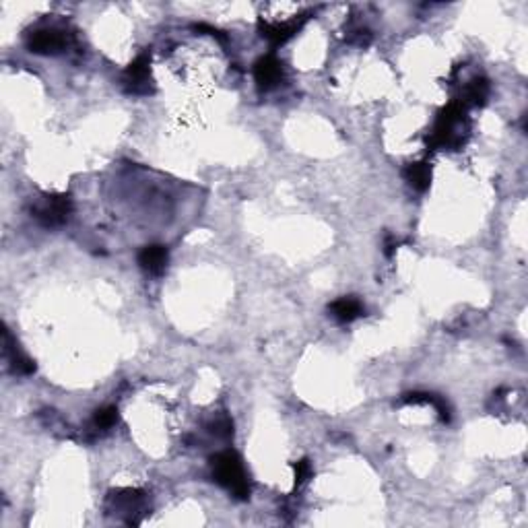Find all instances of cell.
<instances>
[{
  "label": "cell",
  "instance_id": "cell-13",
  "mask_svg": "<svg viewBox=\"0 0 528 528\" xmlns=\"http://www.w3.org/2000/svg\"><path fill=\"white\" fill-rule=\"evenodd\" d=\"M296 468V483L297 485H301V483H306L308 479H310V475H312V466L308 460H299L293 465Z\"/></svg>",
  "mask_w": 528,
  "mask_h": 528
},
{
  "label": "cell",
  "instance_id": "cell-2",
  "mask_svg": "<svg viewBox=\"0 0 528 528\" xmlns=\"http://www.w3.org/2000/svg\"><path fill=\"white\" fill-rule=\"evenodd\" d=\"M70 211H72V203H70V198L68 196H50V198H45V203L40 205V207H36V219L45 225V227H58V225H63L68 221V217H70Z\"/></svg>",
  "mask_w": 528,
  "mask_h": 528
},
{
  "label": "cell",
  "instance_id": "cell-10",
  "mask_svg": "<svg viewBox=\"0 0 528 528\" xmlns=\"http://www.w3.org/2000/svg\"><path fill=\"white\" fill-rule=\"evenodd\" d=\"M487 93H489V85H487V81L477 79V81H473V83L468 85V89H466V102H470V104H483Z\"/></svg>",
  "mask_w": 528,
  "mask_h": 528
},
{
  "label": "cell",
  "instance_id": "cell-12",
  "mask_svg": "<svg viewBox=\"0 0 528 528\" xmlns=\"http://www.w3.org/2000/svg\"><path fill=\"white\" fill-rule=\"evenodd\" d=\"M211 429V433H215L217 438H223V440H227V438H232L233 433V423L230 417H221V419H217V421H212L209 425Z\"/></svg>",
  "mask_w": 528,
  "mask_h": 528
},
{
  "label": "cell",
  "instance_id": "cell-14",
  "mask_svg": "<svg viewBox=\"0 0 528 528\" xmlns=\"http://www.w3.org/2000/svg\"><path fill=\"white\" fill-rule=\"evenodd\" d=\"M397 246H399V242H397L394 237H388V239H386V244H384V248H386L384 252H386V256H392L394 250H397Z\"/></svg>",
  "mask_w": 528,
  "mask_h": 528
},
{
  "label": "cell",
  "instance_id": "cell-8",
  "mask_svg": "<svg viewBox=\"0 0 528 528\" xmlns=\"http://www.w3.org/2000/svg\"><path fill=\"white\" fill-rule=\"evenodd\" d=\"M404 178L406 182L415 188V190H427L429 182H431V169L427 163H411L404 169Z\"/></svg>",
  "mask_w": 528,
  "mask_h": 528
},
{
  "label": "cell",
  "instance_id": "cell-9",
  "mask_svg": "<svg viewBox=\"0 0 528 528\" xmlns=\"http://www.w3.org/2000/svg\"><path fill=\"white\" fill-rule=\"evenodd\" d=\"M4 349H6V353L11 355V367H13V372H15V374L29 376V374H33V372H36V363L29 360V357H25L19 349H13V347L9 345V340H6V338H4Z\"/></svg>",
  "mask_w": 528,
  "mask_h": 528
},
{
  "label": "cell",
  "instance_id": "cell-3",
  "mask_svg": "<svg viewBox=\"0 0 528 528\" xmlns=\"http://www.w3.org/2000/svg\"><path fill=\"white\" fill-rule=\"evenodd\" d=\"M254 79L262 91H271L276 85L283 81V64L279 63V58L269 54L262 56L258 63L254 64Z\"/></svg>",
  "mask_w": 528,
  "mask_h": 528
},
{
  "label": "cell",
  "instance_id": "cell-11",
  "mask_svg": "<svg viewBox=\"0 0 528 528\" xmlns=\"http://www.w3.org/2000/svg\"><path fill=\"white\" fill-rule=\"evenodd\" d=\"M116 421H118V409L116 406H104L93 417L95 427H99V429H109V427L116 425Z\"/></svg>",
  "mask_w": 528,
  "mask_h": 528
},
{
  "label": "cell",
  "instance_id": "cell-6",
  "mask_svg": "<svg viewBox=\"0 0 528 528\" xmlns=\"http://www.w3.org/2000/svg\"><path fill=\"white\" fill-rule=\"evenodd\" d=\"M126 83L132 93H149V54H141L128 66Z\"/></svg>",
  "mask_w": 528,
  "mask_h": 528
},
{
  "label": "cell",
  "instance_id": "cell-1",
  "mask_svg": "<svg viewBox=\"0 0 528 528\" xmlns=\"http://www.w3.org/2000/svg\"><path fill=\"white\" fill-rule=\"evenodd\" d=\"M212 477L219 485H223L227 491H232L237 500H248L250 485L246 479V470L239 460V456L233 450H225L217 456H212Z\"/></svg>",
  "mask_w": 528,
  "mask_h": 528
},
{
  "label": "cell",
  "instance_id": "cell-5",
  "mask_svg": "<svg viewBox=\"0 0 528 528\" xmlns=\"http://www.w3.org/2000/svg\"><path fill=\"white\" fill-rule=\"evenodd\" d=\"M169 254L166 246H147L139 254V264L149 275L159 276L168 266Z\"/></svg>",
  "mask_w": 528,
  "mask_h": 528
},
{
  "label": "cell",
  "instance_id": "cell-4",
  "mask_svg": "<svg viewBox=\"0 0 528 528\" xmlns=\"http://www.w3.org/2000/svg\"><path fill=\"white\" fill-rule=\"evenodd\" d=\"M29 48L36 54H58L68 48V36L56 29H42L29 38Z\"/></svg>",
  "mask_w": 528,
  "mask_h": 528
},
{
  "label": "cell",
  "instance_id": "cell-7",
  "mask_svg": "<svg viewBox=\"0 0 528 528\" xmlns=\"http://www.w3.org/2000/svg\"><path fill=\"white\" fill-rule=\"evenodd\" d=\"M328 310H330V314L337 318L338 322H345V324L357 320L365 312L363 310V303H361L360 299H355V297H340V299L330 303Z\"/></svg>",
  "mask_w": 528,
  "mask_h": 528
}]
</instances>
